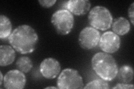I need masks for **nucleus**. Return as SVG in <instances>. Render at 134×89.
<instances>
[{"label": "nucleus", "mask_w": 134, "mask_h": 89, "mask_svg": "<svg viewBox=\"0 0 134 89\" xmlns=\"http://www.w3.org/2000/svg\"><path fill=\"white\" fill-rule=\"evenodd\" d=\"M8 40L16 52L25 55L34 51L38 43L39 36L31 26L22 25L12 31Z\"/></svg>", "instance_id": "f257e3e1"}, {"label": "nucleus", "mask_w": 134, "mask_h": 89, "mask_svg": "<svg viewBox=\"0 0 134 89\" xmlns=\"http://www.w3.org/2000/svg\"><path fill=\"white\" fill-rule=\"evenodd\" d=\"M91 65L95 73L106 81H112L118 73L119 67L115 58L105 52L96 54L92 57Z\"/></svg>", "instance_id": "f03ea898"}, {"label": "nucleus", "mask_w": 134, "mask_h": 89, "mask_svg": "<svg viewBox=\"0 0 134 89\" xmlns=\"http://www.w3.org/2000/svg\"><path fill=\"white\" fill-rule=\"evenodd\" d=\"M88 20L91 27L98 30L106 31L111 28L113 17L107 7L97 6L90 11Z\"/></svg>", "instance_id": "7ed1b4c3"}, {"label": "nucleus", "mask_w": 134, "mask_h": 89, "mask_svg": "<svg viewBox=\"0 0 134 89\" xmlns=\"http://www.w3.org/2000/svg\"><path fill=\"white\" fill-rule=\"evenodd\" d=\"M51 23L59 35H66L71 32L74 26L73 15L66 9L55 11L51 17Z\"/></svg>", "instance_id": "20e7f679"}, {"label": "nucleus", "mask_w": 134, "mask_h": 89, "mask_svg": "<svg viewBox=\"0 0 134 89\" xmlns=\"http://www.w3.org/2000/svg\"><path fill=\"white\" fill-rule=\"evenodd\" d=\"M57 87L60 89H81L84 87L83 80L79 71L67 68L63 70L57 80Z\"/></svg>", "instance_id": "39448f33"}, {"label": "nucleus", "mask_w": 134, "mask_h": 89, "mask_svg": "<svg viewBox=\"0 0 134 89\" xmlns=\"http://www.w3.org/2000/svg\"><path fill=\"white\" fill-rule=\"evenodd\" d=\"M100 37V33L98 29L92 27H87L79 33L78 43L84 50H91L98 45Z\"/></svg>", "instance_id": "423d86ee"}, {"label": "nucleus", "mask_w": 134, "mask_h": 89, "mask_svg": "<svg viewBox=\"0 0 134 89\" xmlns=\"http://www.w3.org/2000/svg\"><path fill=\"white\" fill-rule=\"evenodd\" d=\"M98 46L103 52L108 54L115 53L120 48V37L112 31L105 32L100 35Z\"/></svg>", "instance_id": "0eeeda50"}, {"label": "nucleus", "mask_w": 134, "mask_h": 89, "mask_svg": "<svg viewBox=\"0 0 134 89\" xmlns=\"http://www.w3.org/2000/svg\"><path fill=\"white\" fill-rule=\"evenodd\" d=\"M3 86L7 89H23L26 84V78L24 73L19 70L8 71L4 76Z\"/></svg>", "instance_id": "6e6552de"}, {"label": "nucleus", "mask_w": 134, "mask_h": 89, "mask_svg": "<svg viewBox=\"0 0 134 89\" xmlns=\"http://www.w3.org/2000/svg\"><path fill=\"white\" fill-rule=\"evenodd\" d=\"M39 70L41 75L47 79H54L61 71L60 62L53 57L45 58L40 63Z\"/></svg>", "instance_id": "1a4fd4ad"}, {"label": "nucleus", "mask_w": 134, "mask_h": 89, "mask_svg": "<svg viewBox=\"0 0 134 89\" xmlns=\"http://www.w3.org/2000/svg\"><path fill=\"white\" fill-rule=\"evenodd\" d=\"M91 2L88 0H70L65 5V9L75 16L87 14L90 10Z\"/></svg>", "instance_id": "9d476101"}, {"label": "nucleus", "mask_w": 134, "mask_h": 89, "mask_svg": "<svg viewBox=\"0 0 134 89\" xmlns=\"http://www.w3.org/2000/svg\"><path fill=\"white\" fill-rule=\"evenodd\" d=\"M16 51L10 45L0 46V65L6 66L13 63L16 58Z\"/></svg>", "instance_id": "9b49d317"}, {"label": "nucleus", "mask_w": 134, "mask_h": 89, "mask_svg": "<svg viewBox=\"0 0 134 89\" xmlns=\"http://www.w3.org/2000/svg\"><path fill=\"white\" fill-rule=\"evenodd\" d=\"M111 26L112 32L119 36L127 34L131 29L130 22L124 17H120L113 20Z\"/></svg>", "instance_id": "f8f14e48"}, {"label": "nucleus", "mask_w": 134, "mask_h": 89, "mask_svg": "<svg viewBox=\"0 0 134 89\" xmlns=\"http://www.w3.org/2000/svg\"><path fill=\"white\" fill-rule=\"evenodd\" d=\"M12 32V23L10 19L5 15L0 16V39H8Z\"/></svg>", "instance_id": "ddd939ff"}, {"label": "nucleus", "mask_w": 134, "mask_h": 89, "mask_svg": "<svg viewBox=\"0 0 134 89\" xmlns=\"http://www.w3.org/2000/svg\"><path fill=\"white\" fill-rule=\"evenodd\" d=\"M117 76L121 82L130 83L133 79V70L127 65L121 66L118 70Z\"/></svg>", "instance_id": "4468645a"}, {"label": "nucleus", "mask_w": 134, "mask_h": 89, "mask_svg": "<svg viewBox=\"0 0 134 89\" xmlns=\"http://www.w3.org/2000/svg\"><path fill=\"white\" fill-rule=\"evenodd\" d=\"M16 66L18 70L21 71L24 74L30 72L33 67L32 60L27 56H22L16 61Z\"/></svg>", "instance_id": "2eb2a0df"}, {"label": "nucleus", "mask_w": 134, "mask_h": 89, "mask_svg": "<svg viewBox=\"0 0 134 89\" xmlns=\"http://www.w3.org/2000/svg\"><path fill=\"white\" fill-rule=\"evenodd\" d=\"M110 86L108 83V81H105L102 79H96L93 80L88 83H87L85 86H84L83 88H109Z\"/></svg>", "instance_id": "dca6fc26"}, {"label": "nucleus", "mask_w": 134, "mask_h": 89, "mask_svg": "<svg viewBox=\"0 0 134 89\" xmlns=\"http://www.w3.org/2000/svg\"><path fill=\"white\" fill-rule=\"evenodd\" d=\"M40 5L44 8H50L55 5L57 0H39Z\"/></svg>", "instance_id": "f3484780"}, {"label": "nucleus", "mask_w": 134, "mask_h": 89, "mask_svg": "<svg viewBox=\"0 0 134 89\" xmlns=\"http://www.w3.org/2000/svg\"><path fill=\"white\" fill-rule=\"evenodd\" d=\"M114 89H133L134 88L133 85L130 83H118L116 85L112 87Z\"/></svg>", "instance_id": "a211bd4d"}, {"label": "nucleus", "mask_w": 134, "mask_h": 89, "mask_svg": "<svg viewBox=\"0 0 134 89\" xmlns=\"http://www.w3.org/2000/svg\"><path fill=\"white\" fill-rule=\"evenodd\" d=\"M128 16L132 25H134V2H132L128 9Z\"/></svg>", "instance_id": "6ab92c4d"}, {"label": "nucleus", "mask_w": 134, "mask_h": 89, "mask_svg": "<svg viewBox=\"0 0 134 89\" xmlns=\"http://www.w3.org/2000/svg\"><path fill=\"white\" fill-rule=\"evenodd\" d=\"M3 80H4V76L2 71H0V86L2 85V84L3 83Z\"/></svg>", "instance_id": "aec40b11"}, {"label": "nucleus", "mask_w": 134, "mask_h": 89, "mask_svg": "<svg viewBox=\"0 0 134 89\" xmlns=\"http://www.w3.org/2000/svg\"><path fill=\"white\" fill-rule=\"evenodd\" d=\"M45 88H58V87H54V86H49L46 87Z\"/></svg>", "instance_id": "412c9836"}]
</instances>
